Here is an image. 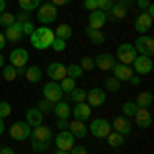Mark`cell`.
Returning a JSON list of instances; mask_svg holds the SVG:
<instances>
[{
    "mask_svg": "<svg viewBox=\"0 0 154 154\" xmlns=\"http://www.w3.org/2000/svg\"><path fill=\"white\" fill-rule=\"evenodd\" d=\"M56 154H70V152H62V150H56Z\"/></svg>",
    "mask_w": 154,
    "mask_h": 154,
    "instance_id": "58",
    "label": "cell"
},
{
    "mask_svg": "<svg viewBox=\"0 0 154 154\" xmlns=\"http://www.w3.org/2000/svg\"><path fill=\"white\" fill-rule=\"evenodd\" d=\"M97 2V11H103V12H109V8L113 6V0H95Z\"/></svg>",
    "mask_w": 154,
    "mask_h": 154,
    "instance_id": "41",
    "label": "cell"
},
{
    "mask_svg": "<svg viewBox=\"0 0 154 154\" xmlns=\"http://www.w3.org/2000/svg\"><path fill=\"white\" fill-rule=\"evenodd\" d=\"M39 4H41V0H19V6H21V11H35V8H39Z\"/></svg>",
    "mask_w": 154,
    "mask_h": 154,
    "instance_id": "36",
    "label": "cell"
},
{
    "mask_svg": "<svg viewBox=\"0 0 154 154\" xmlns=\"http://www.w3.org/2000/svg\"><path fill=\"white\" fill-rule=\"evenodd\" d=\"M51 138H54L51 128L45 125V123L33 128V130H31V136H29V140H37V142H45V144H51Z\"/></svg>",
    "mask_w": 154,
    "mask_h": 154,
    "instance_id": "8",
    "label": "cell"
},
{
    "mask_svg": "<svg viewBox=\"0 0 154 154\" xmlns=\"http://www.w3.org/2000/svg\"><path fill=\"white\" fill-rule=\"evenodd\" d=\"M111 72H113V76L117 78L119 82L121 80H130L131 74H134V70H131V66H125V64H119V62H115L113 64V68H111Z\"/></svg>",
    "mask_w": 154,
    "mask_h": 154,
    "instance_id": "22",
    "label": "cell"
},
{
    "mask_svg": "<svg viewBox=\"0 0 154 154\" xmlns=\"http://www.w3.org/2000/svg\"><path fill=\"white\" fill-rule=\"evenodd\" d=\"M25 78L29 80V82L37 84L43 76H41V68L39 66H29V68H25Z\"/></svg>",
    "mask_w": 154,
    "mask_h": 154,
    "instance_id": "27",
    "label": "cell"
},
{
    "mask_svg": "<svg viewBox=\"0 0 154 154\" xmlns=\"http://www.w3.org/2000/svg\"><path fill=\"white\" fill-rule=\"evenodd\" d=\"M82 74H84V70L80 68V64H70V66H66V76H68V78H74V80H76V78H80Z\"/></svg>",
    "mask_w": 154,
    "mask_h": 154,
    "instance_id": "32",
    "label": "cell"
},
{
    "mask_svg": "<svg viewBox=\"0 0 154 154\" xmlns=\"http://www.w3.org/2000/svg\"><path fill=\"white\" fill-rule=\"evenodd\" d=\"M134 29L140 33V35H146L150 29H152V17L148 14V12H140L136 19H134Z\"/></svg>",
    "mask_w": 154,
    "mask_h": 154,
    "instance_id": "11",
    "label": "cell"
},
{
    "mask_svg": "<svg viewBox=\"0 0 154 154\" xmlns=\"http://www.w3.org/2000/svg\"><path fill=\"white\" fill-rule=\"evenodd\" d=\"M54 37H56L54 29H49L48 25H41V27H35V31L29 35V41L35 49H49Z\"/></svg>",
    "mask_w": 154,
    "mask_h": 154,
    "instance_id": "1",
    "label": "cell"
},
{
    "mask_svg": "<svg viewBox=\"0 0 154 154\" xmlns=\"http://www.w3.org/2000/svg\"><path fill=\"white\" fill-rule=\"evenodd\" d=\"M12 23H17V19H14V12H2V14H0V25H2V27H4V29H6V27H11Z\"/></svg>",
    "mask_w": 154,
    "mask_h": 154,
    "instance_id": "38",
    "label": "cell"
},
{
    "mask_svg": "<svg viewBox=\"0 0 154 154\" xmlns=\"http://www.w3.org/2000/svg\"><path fill=\"white\" fill-rule=\"evenodd\" d=\"M128 11H130V8L117 0V2H113V6H111L109 12H107V21H121V19L128 17Z\"/></svg>",
    "mask_w": 154,
    "mask_h": 154,
    "instance_id": "14",
    "label": "cell"
},
{
    "mask_svg": "<svg viewBox=\"0 0 154 154\" xmlns=\"http://www.w3.org/2000/svg\"><path fill=\"white\" fill-rule=\"evenodd\" d=\"M58 128L60 130H68V119H58Z\"/></svg>",
    "mask_w": 154,
    "mask_h": 154,
    "instance_id": "50",
    "label": "cell"
},
{
    "mask_svg": "<svg viewBox=\"0 0 154 154\" xmlns=\"http://www.w3.org/2000/svg\"><path fill=\"white\" fill-rule=\"evenodd\" d=\"M37 109H39L43 115H45V113H51V111H54V103L48 101V99H41V101H39V105H37Z\"/></svg>",
    "mask_w": 154,
    "mask_h": 154,
    "instance_id": "39",
    "label": "cell"
},
{
    "mask_svg": "<svg viewBox=\"0 0 154 154\" xmlns=\"http://www.w3.org/2000/svg\"><path fill=\"white\" fill-rule=\"evenodd\" d=\"M0 154H14V152H12L11 146H2V148H0Z\"/></svg>",
    "mask_w": 154,
    "mask_h": 154,
    "instance_id": "52",
    "label": "cell"
},
{
    "mask_svg": "<svg viewBox=\"0 0 154 154\" xmlns=\"http://www.w3.org/2000/svg\"><path fill=\"white\" fill-rule=\"evenodd\" d=\"M31 128H37V125H41L43 123V113L39 111V109H27V119H25Z\"/></svg>",
    "mask_w": 154,
    "mask_h": 154,
    "instance_id": "25",
    "label": "cell"
},
{
    "mask_svg": "<svg viewBox=\"0 0 154 154\" xmlns=\"http://www.w3.org/2000/svg\"><path fill=\"white\" fill-rule=\"evenodd\" d=\"M130 82H131V84H140V74H131Z\"/></svg>",
    "mask_w": 154,
    "mask_h": 154,
    "instance_id": "53",
    "label": "cell"
},
{
    "mask_svg": "<svg viewBox=\"0 0 154 154\" xmlns=\"http://www.w3.org/2000/svg\"><path fill=\"white\" fill-rule=\"evenodd\" d=\"M21 29H23V35H31L35 31V25L31 23V21L29 23H21Z\"/></svg>",
    "mask_w": 154,
    "mask_h": 154,
    "instance_id": "46",
    "label": "cell"
},
{
    "mask_svg": "<svg viewBox=\"0 0 154 154\" xmlns=\"http://www.w3.org/2000/svg\"><path fill=\"white\" fill-rule=\"evenodd\" d=\"M2 134H4V121L0 119V136H2Z\"/></svg>",
    "mask_w": 154,
    "mask_h": 154,
    "instance_id": "56",
    "label": "cell"
},
{
    "mask_svg": "<svg viewBox=\"0 0 154 154\" xmlns=\"http://www.w3.org/2000/svg\"><path fill=\"white\" fill-rule=\"evenodd\" d=\"M51 49H56V51H64V49H66V41H64V39H58V37H54V41H51Z\"/></svg>",
    "mask_w": 154,
    "mask_h": 154,
    "instance_id": "45",
    "label": "cell"
},
{
    "mask_svg": "<svg viewBox=\"0 0 154 154\" xmlns=\"http://www.w3.org/2000/svg\"><path fill=\"white\" fill-rule=\"evenodd\" d=\"M43 99H48V101H51V103H58V101H62V99H64V93H62L60 84L54 82V80L45 82V86H43Z\"/></svg>",
    "mask_w": 154,
    "mask_h": 154,
    "instance_id": "9",
    "label": "cell"
},
{
    "mask_svg": "<svg viewBox=\"0 0 154 154\" xmlns=\"http://www.w3.org/2000/svg\"><path fill=\"white\" fill-rule=\"evenodd\" d=\"M0 148H2V144H0Z\"/></svg>",
    "mask_w": 154,
    "mask_h": 154,
    "instance_id": "59",
    "label": "cell"
},
{
    "mask_svg": "<svg viewBox=\"0 0 154 154\" xmlns=\"http://www.w3.org/2000/svg\"><path fill=\"white\" fill-rule=\"evenodd\" d=\"M68 2H72V0H51L54 6H64V4H68Z\"/></svg>",
    "mask_w": 154,
    "mask_h": 154,
    "instance_id": "51",
    "label": "cell"
},
{
    "mask_svg": "<svg viewBox=\"0 0 154 154\" xmlns=\"http://www.w3.org/2000/svg\"><path fill=\"white\" fill-rule=\"evenodd\" d=\"M134 48L140 56H150L152 58L154 54V39L150 35H140L136 41H134Z\"/></svg>",
    "mask_w": 154,
    "mask_h": 154,
    "instance_id": "6",
    "label": "cell"
},
{
    "mask_svg": "<svg viewBox=\"0 0 154 154\" xmlns=\"http://www.w3.org/2000/svg\"><path fill=\"white\" fill-rule=\"evenodd\" d=\"M4 66V56H2V51H0V68Z\"/></svg>",
    "mask_w": 154,
    "mask_h": 154,
    "instance_id": "57",
    "label": "cell"
},
{
    "mask_svg": "<svg viewBox=\"0 0 154 154\" xmlns=\"http://www.w3.org/2000/svg\"><path fill=\"white\" fill-rule=\"evenodd\" d=\"M107 142H109L111 148H119V146L125 144V136H121V134H117V131L111 130L109 134H107Z\"/></svg>",
    "mask_w": 154,
    "mask_h": 154,
    "instance_id": "29",
    "label": "cell"
},
{
    "mask_svg": "<svg viewBox=\"0 0 154 154\" xmlns=\"http://www.w3.org/2000/svg\"><path fill=\"white\" fill-rule=\"evenodd\" d=\"M82 6H84L88 12H91V11H97V2H95V0H84Z\"/></svg>",
    "mask_w": 154,
    "mask_h": 154,
    "instance_id": "47",
    "label": "cell"
},
{
    "mask_svg": "<svg viewBox=\"0 0 154 154\" xmlns=\"http://www.w3.org/2000/svg\"><path fill=\"white\" fill-rule=\"evenodd\" d=\"M107 101V91L105 88H91L86 93V103L91 107H99Z\"/></svg>",
    "mask_w": 154,
    "mask_h": 154,
    "instance_id": "13",
    "label": "cell"
},
{
    "mask_svg": "<svg viewBox=\"0 0 154 154\" xmlns=\"http://www.w3.org/2000/svg\"><path fill=\"white\" fill-rule=\"evenodd\" d=\"M31 146H33V150H35V152H48V150H49V144L37 142V140H31Z\"/></svg>",
    "mask_w": 154,
    "mask_h": 154,
    "instance_id": "43",
    "label": "cell"
},
{
    "mask_svg": "<svg viewBox=\"0 0 154 154\" xmlns=\"http://www.w3.org/2000/svg\"><path fill=\"white\" fill-rule=\"evenodd\" d=\"M11 113H12V107H11V103H6V101H0V119L8 117Z\"/></svg>",
    "mask_w": 154,
    "mask_h": 154,
    "instance_id": "40",
    "label": "cell"
},
{
    "mask_svg": "<svg viewBox=\"0 0 154 154\" xmlns=\"http://www.w3.org/2000/svg\"><path fill=\"white\" fill-rule=\"evenodd\" d=\"M70 154H88V152H86V148H84V146H76V144H74V146H72V150H70Z\"/></svg>",
    "mask_w": 154,
    "mask_h": 154,
    "instance_id": "48",
    "label": "cell"
},
{
    "mask_svg": "<svg viewBox=\"0 0 154 154\" xmlns=\"http://www.w3.org/2000/svg\"><path fill=\"white\" fill-rule=\"evenodd\" d=\"M54 35L58 37V39H64V41H68L72 37V27L66 23H62L60 27H56V31H54Z\"/></svg>",
    "mask_w": 154,
    "mask_h": 154,
    "instance_id": "30",
    "label": "cell"
},
{
    "mask_svg": "<svg viewBox=\"0 0 154 154\" xmlns=\"http://www.w3.org/2000/svg\"><path fill=\"white\" fill-rule=\"evenodd\" d=\"M2 35H4V39H6V41L19 43V41L23 39V29H21V23H12L11 27H6Z\"/></svg>",
    "mask_w": 154,
    "mask_h": 154,
    "instance_id": "19",
    "label": "cell"
},
{
    "mask_svg": "<svg viewBox=\"0 0 154 154\" xmlns=\"http://www.w3.org/2000/svg\"><path fill=\"white\" fill-rule=\"evenodd\" d=\"M107 23V12L103 11H91L88 12V27L91 29H103Z\"/></svg>",
    "mask_w": 154,
    "mask_h": 154,
    "instance_id": "18",
    "label": "cell"
},
{
    "mask_svg": "<svg viewBox=\"0 0 154 154\" xmlns=\"http://www.w3.org/2000/svg\"><path fill=\"white\" fill-rule=\"evenodd\" d=\"M68 97H70L74 103H86V91L84 88H74V91L68 93Z\"/></svg>",
    "mask_w": 154,
    "mask_h": 154,
    "instance_id": "35",
    "label": "cell"
},
{
    "mask_svg": "<svg viewBox=\"0 0 154 154\" xmlns=\"http://www.w3.org/2000/svg\"><path fill=\"white\" fill-rule=\"evenodd\" d=\"M6 11V0H0V14Z\"/></svg>",
    "mask_w": 154,
    "mask_h": 154,
    "instance_id": "55",
    "label": "cell"
},
{
    "mask_svg": "<svg viewBox=\"0 0 154 154\" xmlns=\"http://www.w3.org/2000/svg\"><path fill=\"white\" fill-rule=\"evenodd\" d=\"M58 84H60V88H62V93H64V95H68L70 91L76 88V80H74V78H68V76H66V78H62Z\"/></svg>",
    "mask_w": 154,
    "mask_h": 154,
    "instance_id": "33",
    "label": "cell"
},
{
    "mask_svg": "<svg viewBox=\"0 0 154 154\" xmlns=\"http://www.w3.org/2000/svg\"><path fill=\"white\" fill-rule=\"evenodd\" d=\"M111 130L121 134V136H130L131 134V123L128 121V117H123V115H119V117L113 119V123H111Z\"/></svg>",
    "mask_w": 154,
    "mask_h": 154,
    "instance_id": "17",
    "label": "cell"
},
{
    "mask_svg": "<svg viewBox=\"0 0 154 154\" xmlns=\"http://www.w3.org/2000/svg\"><path fill=\"white\" fill-rule=\"evenodd\" d=\"M88 131H91L95 138H107V134L111 131V123L103 117H97V119H93V123L88 125Z\"/></svg>",
    "mask_w": 154,
    "mask_h": 154,
    "instance_id": "7",
    "label": "cell"
},
{
    "mask_svg": "<svg viewBox=\"0 0 154 154\" xmlns=\"http://www.w3.org/2000/svg\"><path fill=\"white\" fill-rule=\"evenodd\" d=\"M14 19H17V23H29V21H31V12L21 11V12L14 14Z\"/></svg>",
    "mask_w": 154,
    "mask_h": 154,
    "instance_id": "44",
    "label": "cell"
},
{
    "mask_svg": "<svg viewBox=\"0 0 154 154\" xmlns=\"http://www.w3.org/2000/svg\"><path fill=\"white\" fill-rule=\"evenodd\" d=\"M113 64H115V56L109 54V51H101V54L95 58V66L99 68V70H105V72L111 70Z\"/></svg>",
    "mask_w": 154,
    "mask_h": 154,
    "instance_id": "15",
    "label": "cell"
},
{
    "mask_svg": "<svg viewBox=\"0 0 154 154\" xmlns=\"http://www.w3.org/2000/svg\"><path fill=\"white\" fill-rule=\"evenodd\" d=\"M115 56H117L119 64H125V66H131V62L136 60V56H138V51H136V48H134V43H121V45H117V51H115Z\"/></svg>",
    "mask_w": 154,
    "mask_h": 154,
    "instance_id": "3",
    "label": "cell"
},
{
    "mask_svg": "<svg viewBox=\"0 0 154 154\" xmlns=\"http://www.w3.org/2000/svg\"><path fill=\"white\" fill-rule=\"evenodd\" d=\"M31 136V125L27 121H14L11 125V138L17 142H25Z\"/></svg>",
    "mask_w": 154,
    "mask_h": 154,
    "instance_id": "4",
    "label": "cell"
},
{
    "mask_svg": "<svg viewBox=\"0 0 154 154\" xmlns=\"http://www.w3.org/2000/svg\"><path fill=\"white\" fill-rule=\"evenodd\" d=\"M136 4H138V8H140V11H146L152 2H150V0H136Z\"/></svg>",
    "mask_w": 154,
    "mask_h": 154,
    "instance_id": "49",
    "label": "cell"
},
{
    "mask_svg": "<svg viewBox=\"0 0 154 154\" xmlns=\"http://www.w3.org/2000/svg\"><path fill=\"white\" fill-rule=\"evenodd\" d=\"M80 68H82L84 72H86V70H93V68H95V60L88 58V56H84V58L80 60Z\"/></svg>",
    "mask_w": 154,
    "mask_h": 154,
    "instance_id": "42",
    "label": "cell"
},
{
    "mask_svg": "<svg viewBox=\"0 0 154 154\" xmlns=\"http://www.w3.org/2000/svg\"><path fill=\"white\" fill-rule=\"evenodd\" d=\"M103 84H105V91H111V93H117L119 88H121V82H119L115 76H109V78H105V80H103Z\"/></svg>",
    "mask_w": 154,
    "mask_h": 154,
    "instance_id": "34",
    "label": "cell"
},
{
    "mask_svg": "<svg viewBox=\"0 0 154 154\" xmlns=\"http://www.w3.org/2000/svg\"><path fill=\"white\" fill-rule=\"evenodd\" d=\"M84 33H86V37H88L93 43H97V45L105 43V33H103L101 29H91V27H86V29H84Z\"/></svg>",
    "mask_w": 154,
    "mask_h": 154,
    "instance_id": "26",
    "label": "cell"
},
{
    "mask_svg": "<svg viewBox=\"0 0 154 154\" xmlns=\"http://www.w3.org/2000/svg\"><path fill=\"white\" fill-rule=\"evenodd\" d=\"M68 131H70L74 138H84V136L88 134V128L84 125V121L74 119V121H68Z\"/></svg>",
    "mask_w": 154,
    "mask_h": 154,
    "instance_id": "23",
    "label": "cell"
},
{
    "mask_svg": "<svg viewBox=\"0 0 154 154\" xmlns=\"http://www.w3.org/2000/svg\"><path fill=\"white\" fill-rule=\"evenodd\" d=\"M74 119H78V121H86V119L91 117V111H93V107L88 105V103H74V109H70Z\"/></svg>",
    "mask_w": 154,
    "mask_h": 154,
    "instance_id": "21",
    "label": "cell"
},
{
    "mask_svg": "<svg viewBox=\"0 0 154 154\" xmlns=\"http://www.w3.org/2000/svg\"><path fill=\"white\" fill-rule=\"evenodd\" d=\"M54 144H56V150L70 152L72 146H74V136H72L68 130H60V134L54 138Z\"/></svg>",
    "mask_w": 154,
    "mask_h": 154,
    "instance_id": "5",
    "label": "cell"
},
{
    "mask_svg": "<svg viewBox=\"0 0 154 154\" xmlns=\"http://www.w3.org/2000/svg\"><path fill=\"white\" fill-rule=\"evenodd\" d=\"M17 76H19V74H17V68H14V66H11V64H4V66H2V78H4L6 82H12Z\"/></svg>",
    "mask_w": 154,
    "mask_h": 154,
    "instance_id": "31",
    "label": "cell"
},
{
    "mask_svg": "<svg viewBox=\"0 0 154 154\" xmlns=\"http://www.w3.org/2000/svg\"><path fill=\"white\" fill-rule=\"evenodd\" d=\"M131 66H134L136 74H140V76H142V74H150V72H152L154 64H152V58H150V56H140V54H138L136 60L131 62Z\"/></svg>",
    "mask_w": 154,
    "mask_h": 154,
    "instance_id": "10",
    "label": "cell"
},
{
    "mask_svg": "<svg viewBox=\"0 0 154 154\" xmlns=\"http://www.w3.org/2000/svg\"><path fill=\"white\" fill-rule=\"evenodd\" d=\"M134 121H136V125L138 128H150L152 125V113L148 111V109H142V107H138V111H136V115H134Z\"/></svg>",
    "mask_w": 154,
    "mask_h": 154,
    "instance_id": "16",
    "label": "cell"
},
{
    "mask_svg": "<svg viewBox=\"0 0 154 154\" xmlns=\"http://www.w3.org/2000/svg\"><path fill=\"white\" fill-rule=\"evenodd\" d=\"M121 111H123V117H134L136 111H138V105H136L134 101H125L123 107H121Z\"/></svg>",
    "mask_w": 154,
    "mask_h": 154,
    "instance_id": "37",
    "label": "cell"
},
{
    "mask_svg": "<svg viewBox=\"0 0 154 154\" xmlns=\"http://www.w3.org/2000/svg\"><path fill=\"white\" fill-rule=\"evenodd\" d=\"M51 113H54L58 119H68L72 115L70 105H68L66 101H58V103H54V111H51Z\"/></svg>",
    "mask_w": 154,
    "mask_h": 154,
    "instance_id": "24",
    "label": "cell"
},
{
    "mask_svg": "<svg viewBox=\"0 0 154 154\" xmlns=\"http://www.w3.org/2000/svg\"><path fill=\"white\" fill-rule=\"evenodd\" d=\"M4 45H6V39H4V35H2V33H0V51H2V49H4Z\"/></svg>",
    "mask_w": 154,
    "mask_h": 154,
    "instance_id": "54",
    "label": "cell"
},
{
    "mask_svg": "<svg viewBox=\"0 0 154 154\" xmlns=\"http://www.w3.org/2000/svg\"><path fill=\"white\" fill-rule=\"evenodd\" d=\"M58 19V6H54L51 2H43L37 8V21L41 25H49Z\"/></svg>",
    "mask_w": 154,
    "mask_h": 154,
    "instance_id": "2",
    "label": "cell"
},
{
    "mask_svg": "<svg viewBox=\"0 0 154 154\" xmlns=\"http://www.w3.org/2000/svg\"><path fill=\"white\" fill-rule=\"evenodd\" d=\"M48 76L54 82H60L62 78H66V66L60 64V62H51L48 66Z\"/></svg>",
    "mask_w": 154,
    "mask_h": 154,
    "instance_id": "20",
    "label": "cell"
},
{
    "mask_svg": "<svg viewBox=\"0 0 154 154\" xmlns=\"http://www.w3.org/2000/svg\"><path fill=\"white\" fill-rule=\"evenodd\" d=\"M27 62H29V51L27 49L14 48L11 51V66H14V68H25Z\"/></svg>",
    "mask_w": 154,
    "mask_h": 154,
    "instance_id": "12",
    "label": "cell"
},
{
    "mask_svg": "<svg viewBox=\"0 0 154 154\" xmlns=\"http://www.w3.org/2000/svg\"><path fill=\"white\" fill-rule=\"evenodd\" d=\"M152 101H154V97H152V93L150 91H144V93H140V95L136 97V105L138 107H142V109H148V107L152 105Z\"/></svg>",
    "mask_w": 154,
    "mask_h": 154,
    "instance_id": "28",
    "label": "cell"
}]
</instances>
